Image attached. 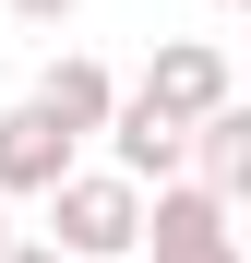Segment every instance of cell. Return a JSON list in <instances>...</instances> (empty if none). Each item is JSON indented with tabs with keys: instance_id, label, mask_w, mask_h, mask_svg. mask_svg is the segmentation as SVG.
Wrapping results in <instances>:
<instances>
[{
	"instance_id": "obj_7",
	"label": "cell",
	"mask_w": 251,
	"mask_h": 263,
	"mask_svg": "<svg viewBox=\"0 0 251 263\" xmlns=\"http://www.w3.org/2000/svg\"><path fill=\"white\" fill-rule=\"evenodd\" d=\"M191 180L216 192V203H251V108H239V96L191 132Z\"/></svg>"
},
{
	"instance_id": "obj_4",
	"label": "cell",
	"mask_w": 251,
	"mask_h": 263,
	"mask_svg": "<svg viewBox=\"0 0 251 263\" xmlns=\"http://www.w3.org/2000/svg\"><path fill=\"white\" fill-rule=\"evenodd\" d=\"M72 180V132L48 120V108H0V203H12V192H60Z\"/></svg>"
},
{
	"instance_id": "obj_1",
	"label": "cell",
	"mask_w": 251,
	"mask_h": 263,
	"mask_svg": "<svg viewBox=\"0 0 251 263\" xmlns=\"http://www.w3.org/2000/svg\"><path fill=\"white\" fill-rule=\"evenodd\" d=\"M48 251H60V263H120V251H144V192L120 180V167H72V180L48 192Z\"/></svg>"
},
{
	"instance_id": "obj_5",
	"label": "cell",
	"mask_w": 251,
	"mask_h": 263,
	"mask_svg": "<svg viewBox=\"0 0 251 263\" xmlns=\"http://www.w3.org/2000/svg\"><path fill=\"white\" fill-rule=\"evenodd\" d=\"M108 167H120L132 192H167V180L191 167V132H180V120H156L144 96H120V120H108Z\"/></svg>"
},
{
	"instance_id": "obj_6",
	"label": "cell",
	"mask_w": 251,
	"mask_h": 263,
	"mask_svg": "<svg viewBox=\"0 0 251 263\" xmlns=\"http://www.w3.org/2000/svg\"><path fill=\"white\" fill-rule=\"evenodd\" d=\"M36 108H48L72 144H84V132H108V120H120V84H108V60H84V48H72V60L36 72Z\"/></svg>"
},
{
	"instance_id": "obj_2",
	"label": "cell",
	"mask_w": 251,
	"mask_h": 263,
	"mask_svg": "<svg viewBox=\"0 0 251 263\" xmlns=\"http://www.w3.org/2000/svg\"><path fill=\"white\" fill-rule=\"evenodd\" d=\"M132 96H144L156 120L203 132V120L239 96V84H227V48H216V36H156V60H144V84H132Z\"/></svg>"
},
{
	"instance_id": "obj_11",
	"label": "cell",
	"mask_w": 251,
	"mask_h": 263,
	"mask_svg": "<svg viewBox=\"0 0 251 263\" xmlns=\"http://www.w3.org/2000/svg\"><path fill=\"white\" fill-rule=\"evenodd\" d=\"M216 12H251V0H216Z\"/></svg>"
},
{
	"instance_id": "obj_9",
	"label": "cell",
	"mask_w": 251,
	"mask_h": 263,
	"mask_svg": "<svg viewBox=\"0 0 251 263\" xmlns=\"http://www.w3.org/2000/svg\"><path fill=\"white\" fill-rule=\"evenodd\" d=\"M0 263H60V251H48V239H12V251H0Z\"/></svg>"
},
{
	"instance_id": "obj_3",
	"label": "cell",
	"mask_w": 251,
	"mask_h": 263,
	"mask_svg": "<svg viewBox=\"0 0 251 263\" xmlns=\"http://www.w3.org/2000/svg\"><path fill=\"white\" fill-rule=\"evenodd\" d=\"M144 263H239L227 203L203 192V180H167V192L144 203Z\"/></svg>"
},
{
	"instance_id": "obj_8",
	"label": "cell",
	"mask_w": 251,
	"mask_h": 263,
	"mask_svg": "<svg viewBox=\"0 0 251 263\" xmlns=\"http://www.w3.org/2000/svg\"><path fill=\"white\" fill-rule=\"evenodd\" d=\"M0 12H12V24H72L84 0H0Z\"/></svg>"
},
{
	"instance_id": "obj_10",
	"label": "cell",
	"mask_w": 251,
	"mask_h": 263,
	"mask_svg": "<svg viewBox=\"0 0 251 263\" xmlns=\"http://www.w3.org/2000/svg\"><path fill=\"white\" fill-rule=\"evenodd\" d=\"M0 251H12V203H0Z\"/></svg>"
}]
</instances>
